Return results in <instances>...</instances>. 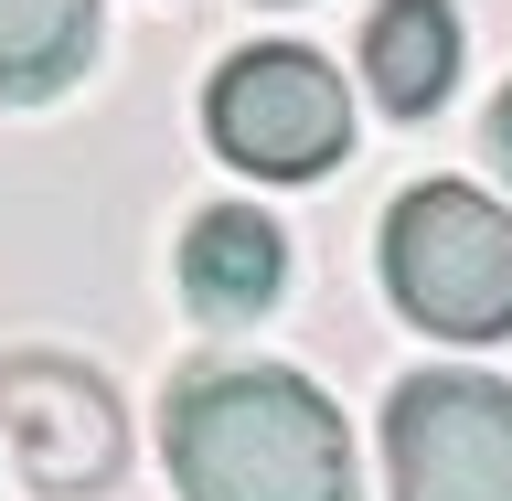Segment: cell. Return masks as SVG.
<instances>
[{
	"label": "cell",
	"mask_w": 512,
	"mask_h": 501,
	"mask_svg": "<svg viewBox=\"0 0 512 501\" xmlns=\"http://www.w3.org/2000/svg\"><path fill=\"white\" fill-rule=\"evenodd\" d=\"M203 128L256 182H320L352 160V96L310 43H246L203 86Z\"/></svg>",
	"instance_id": "3957f363"
},
{
	"label": "cell",
	"mask_w": 512,
	"mask_h": 501,
	"mask_svg": "<svg viewBox=\"0 0 512 501\" xmlns=\"http://www.w3.org/2000/svg\"><path fill=\"white\" fill-rule=\"evenodd\" d=\"M491 160H502V171H512V86L491 96Z\"/></svg>",
	"instance_id": "9c48e42d"
},
{
	"label": "cell",
	"mask_w": 512,
	"mask_h": 501,
	"mask_svg": "<svg viewBox=\"0 0 512 501\" xmlns=\"http://www.w3.org/2000/svg\"><path fill=\"white\" fill-rule=\"evenodd\" d=\"M96 64V0H0V107H43Z\"/></svg>",
	"instance_id": "ba28073f"
},
{
	"label": "cell",
	"mask_w": 512,
	"mask_h": 501,
	"mask_svg": "<svg viewBox=\"0 0 512 501\" xmlns=\"http://www.w3.org/2000/svg\"><path fill=\"white\" fill-rule=\"evenodd\" d=\"M384 288L438 342H502L512 331V214L480 182H416L384 214Z\"/></svg>",
	"instance_id": "7a4b0ae2"
},
{
	"label": "cell",
	"mask_w": 512,
	"mask_h": 501,
	"mask_svg": "<svg viewBox=\"0 0 512 501\" xmlns=\"http://www.w3.org/2000/svg\"><path fill=\"white\" fill-rule=\"evenodd\" d=\"M363 86L384 96V118H438L459 86V11L448 0H384L363 22Z\"/></svg>",
	"instance_id": "52a82bcc"
},
{
	"label": "cell",
	"mask_w": 512,
	"mask_h": 501,
	"mask_svg": "<svg viewBox=\"0 0 512 501\" xmlns=\"http://www.w3.org/2000/svg\"><path fill=\"white\" fill-rule=\"evenodd\" d=\"M0 448L43 501H96L128 459L118 395L64 352H0Z\"/></svg>",
	"instance_id": "5b68a950"
},
{
	"label": "cell",
	"mask_w": 512,
	"mask_h": 501,
	"mask_svg": "<svg viewBox=\"0 0 512 501\" xmlns=\"http://www.w3.org/2000/svg\"><path fill=\"white\" fill-rule=\"evenodd\" d=\"M160 459L182 501H352V427L310 374L224 363L171 384Z\"/></svg>",
	"instance_id": "6da1fadb"
},
{
	"label": "cell",
	"mask_w": 512,
	"mask_h": 501,
	"mask_svg": "<svg viewBox=\"0 0 512 501\" xmlns=\"http://www.w3.org/2000/svg\"><path fill=\"white\" fill-rule=\"evenodd\" d=\"M395 501H512V384L491 374H416L384 406Z\"/></svg>",
	"instance_id": "277c9868"
},
{
	"label": "cell",
	"mask_w": 512,
	"mask_h": 501,
	"mask_svg": "<svg viewBox=\"0 0 512 501\" xmlns=\"http://www.w3.org/2000/svg\"><path fill=\"white\" fill-rule=\"evenodd\" d=\"M278 288H288V235L267 214H246V203L192 214V235H182V299L203 320H256V310H278Z\"/></svg>",
	"instance_id": "8992f818"
}]
</instances>
